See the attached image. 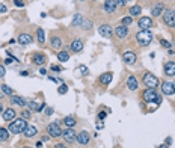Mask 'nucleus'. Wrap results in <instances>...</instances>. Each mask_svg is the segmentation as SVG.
Returning a JSON list of instances; mask_svg holds the SVG:
<instances>
[{"label": "nucleus", "instance_id": "1", "mask_svg": "<svg viewBox=\"0 0 175 148\" xmlns=\"http://www.w3.org/2000/svg\"><path fill=\"white\" fill-rule=\"evenodd\" d=\"M26 127H27V123H26V119H14L12 123L9 124V131L14 135H18V133H23L26 130Z\"/></svg>", "mask_w": 175, "mask_h": 148}, {"label": "nucleus", "instance_id": "2", "mask_svg": "<svg viewBox=\"0 0 175 148\" xmlns=\"http://www.w3.org/2000/svg\"><path fill=\"white\" fill-rule=\"evenodd\" d=\"M142 98L145 100L146 103H156V104H160L162 103V98L157 95V92L154 91V89H150V88H146L144 94H142Z\"/></svg>", "mask_w": 175, "mask_h": 148}, {"label": "nucleus", "instance_id": "3", "mask_svg": "<svg viewBox=\"0 0 175 148\" xmlns=\"http://www.w3.org/2000/svg\"><path fill=\"white\" fill-rule=\"evenodd\" d=\"M152 38H154V36H152V33L150 30H140L136 33V39L140 45H148L152 41Z\"/></svg>", "mask_w": 175, "mask_h": 148}, {"label": "nucleus", "instance_id": "4", "mask_svg": "<svg viewBox=\"0 0 175 148\" xmlns=\"http://www.w3.org/2000/svg\"><path fill=\"white\" fill-rule=\"evenodd\" d=\"M144 85L150 89H156L158 86V79L151 73H145L144 74Z\"/></svg>", "mask_w": 175, "mask_h": 148}, {"label": "nucleus", "instance_id": "5", "mask_svg": "<svg viewBox=\"0 0 175 148\" xmlns=\"http://www.w3.org/2000/svg\"><path fill=\"white\" fill-rule=\"evenodd\" d=\"M163 21H165L169 27H175V11L174 9L163 11Z\"/></svg>", "mask_w": 175, "mask_h": 148}, {"label": "nucleus", "instance_id": "6", "mask_svg": "<svg viewBox=\"0 0 175 148\" xmlns=\"http://www.w3.org/2000/svg\"><path fill=\"white\" fill-rule=\"evenodd\" d=\"M47 133L51 137H59V136H62V130H61V127L57 123H51V124L47 125Z\"/></svg>", "mask_w": 175, "mask_h": 148}, {"label": "nucleus", "instance_id": "7", "mask_svg": "<svg viewBox=\"0 0 175 148\" xmlns=\"http://www.w3.org/2000/svg\"><path fill=\"white\" fill-rule=\"evenodd\" d=\"M137 26L142 30H150L154 26V23H152V18H150V17H140L139 21H137Z\"/></svg>", "mask_w": 175, "mask_h": 148}, {"label": "nucleus", "instance_id": "8", "mask_svg": "<svg viewBox=\"0 0 175 148\" xmlns=\"http://www.w3.org/2000/svg\"><path fill=\"white\" fill-rule=\"evenodd\" d=\"M98 33L103 36V38H112V27H110L109 24H101L98 27Z\"/></svg>", "mask_w": 175, "mask_h": 148}, {"label": "nucleus", "instance_id": "9", "mask_svg": "<svg viewBox=\"0 0 175 148\" xmlns=\"http://www.w3.org/2000/svg\"><path fill=\"white\" fill-rule=\"evenodd\" d=\"M162 91L165 95H174L175 94V86L172 82H163L162 83Z\"/></svg>", "mask_w": 175, "mask_h": 148}, {"label": "nucleus", "instance_id": "10", "mask_svg": "<svg viewBox=\"0 0 175 148\" xmlns=\"http://www.w3.org/2000/svg\"><path fill=\"white\" fill-rule=\"evenodd\" d=\"M62 136H63V139H65L67 142H74V141H76V137H77L76 131H74L73 129L63 130V131H62Z\"/></svg>", "mask_w": 175, "mask_h": 148}, {"label": "nucleus", "instance_id": "11", "mask_svg": "<svg viewBox=\"0 0 175 148\" xmlns=\"http://www.w3.org/2000/svg\"><path fill=\"white\" fill-rule=\"evenodd\" d=\"M116 8H118V5H116V0H106L104 2V11L107 14H113Z\"/></svg>", "mask_w": 175, "mask_h": 148}, {"label": "nucleus", "instance_id": "12", "mask_svg": "<svg viewBox=\"0 0 175 148\" xmlns=\"http://www.w3.org/2000/svg\"><path fill=\"white\" fill-rule=\"evenodd\" d=\"M115 35L118 36L119 39H124L127 35H128V29H127V26H118V27L115 29Z\"/></svg>", "mask_w": 175, "mask_h": 148}, {"label": "nucleus", "instance_id": "13", "mask_svg": "<svg viewBox=\"0 0 175 148\" xmlns=\"http://www.w3.org/2000/svg\"><path fill=\"white\" fill-rule=\"evenodd\" d=\"M163 11H165V5H163L162 2H158V3H156L154 6H152L151 14H152V17H160V14H163Z\"/></svg>", "mask_w": 175, "mask_h": 148}, {"label": "nucleus", "instance_id": "14", "mask_svg": "<svg viewBox=\"0 0 175 148\" xmlns=\"http://www.w3.org/2000/svg\"><path fill=\"white\" fill-rule=\"evenodd\" d=\"M122 59H124L125 63H128V65H133V63L136 62V53H133V51H125L124 56H122Z\"/></svg>", "mask_w": 175, "mask_h": 148}, {"label": "nucleus", "instance_id": "15", "mask_svg": "<svg viewBox=\"0 0 175 148\" xmlns=\"http://www.w3.org/2000/svg\"><path fill=\"white\" fill-rule=\"evenodd\" d=\"M76 141H77L80 145H86L88 142H89V133H88V131H80V133L77 135Z\"/></svg>", "mask_w": 175, "mask_h": 148}, {"label": "nucleus", "instance_id": "16", "mask_svg": "<svg viewBox=\"0 0 175 148\" xmlns=\"http://www.w3.org/2000/svg\"><path fill=\"white\" fill-rule=\"evenodd\" d=\"M127 86H128L130 91H136V89L139 88V82H137V79L134 76H130L127 79Z\"/></svg>", "mask_w": 175, "mask_h": 148}, {"label": "nucleus", "instance_id": "17", "mask_svg": "<svg viewBox=\"0 0 175 148\" xmlns=\"http://www.w3.org/2000/svg\"><path fill=\"white\" fill-rule=\"evenodd\" d=\"M71 50L76 51V53L82 51V50H83V41H82L80 38H76V39L71 42Z\"/></svg>", "mask_w": 175, "mask_h": 148}, {"label": "nucleus", "instance_id": "18", "mask_svg": "<svg viewBox=\"0 0 175 148\" xmlns=\"http://www.w3.org/2000/svg\"><path fill=\"white\" fill-rule=\"evenodd\" d=\"M32 36L29 35V33H21L20 36H18V42L21 45H29V44H32Z\"/></svg>", "mask_w": 175, "mask_h": 148}, {"label": "nucleus", "instance_id": "19", "mask_svg": "<svg viewBox=\"0 0 175 148\" xmlns=\"http://www.w3.org/2000/svg\"><path fill=\"white\" fill-rule=\"evenodd\" d=\"M165 74L166 76H175V62L165 63Z\"/></svg>", "mask_w": 175, "mask_h": 148}, {"label": "nucleus", "instance_id": "20", "mask_svg": "<svg viewBox=\"0 0 175 148\" xmlns=\"http://www.w3.org/2000/svg\"><path fill=\"white\" fill-rule=\"evenodd\" d=\"M27 107L32 109V110H36V112H41V110L45 107V103L38 104V103H35V101H29V103H27Z\"/></svg>", "mask_w": 175, "mask_h": 148}, {"label": "nucleus", "instance_id": "21", "mask_svg": "<svg viewBox=\"0 0 175 148\" xmlns=\"http://www.w3.org/2000/svg\"><path fill=\"white\" fill-rule=\"evenodd\" d=\"M14 118H15V110L12 107L3 110V119L5 121H11V119H14Z\"/></svg>", "mask_w": 175, "mask_h": 148}, {"label": "nucleus", "instance_id": "22", "mask_svg": "<svg viewBox=\"0 0 175 148\" xmlns=\"http://www.w3.org/2000/svg\"><path fill=\"white\" fill-rule=\"evenodd\" d=\"M23 133H24L26 137H33L36 133H38V130H36V127H33V125H27Z\"/></svg>", "mask_w": 175, "mask_h": 148}, {"label": "nucleus", "instance_id": "23", "mask_svg": "<svg viewBox=\"0 0 175 148\" xmlns=\"http://www.w3.org/2000/svg\"><path fill=\"white\" fill-rule=\"evenodd\" d=\"M32 61H33L36 65H44V63H45V56L39 55V53H35L33 57H32Z\"/></svg>", "mask_w": 175, "mask_h": 148}, {"label": "nucleus", "instance_id": "24", "mask_svg": "<svg viewBox=\"0 0 175 148\" xmlns=\"http://www.w3.org/2000/svg\"><path fill=\"white\" fill-rule=\"evenodd\" d=\"M11 103L12 104H17V106H26L27 101L23 100V97H18V95H12V98H11Z\"/></svg>", "mask_w": 175, "mask_h": 148}, {"label": "nucleus", "instance_id": "25", "mask_svg": "<svg viewBox=\"0 0 175 148\" xmlns=\"http://www.w3.org/2000/svg\"><path fill=\"white\" fill-rule=\"evenodd\" d=\"M112 73H104V74H101L100 76V82H101L103 85H109L110 82H112Z\"/></svg>", "mask_w": 175, "mask_h": 148}, {"label": "nucleus", "instance_id": "26", "mask_svg": "<svg viewBox=\"0 0 175 148\" xmlns=\"http://www.w3.org/2000/svg\"><path fill=\"white\" fill-rule=\"evenodd\" d=\"M63 124H65L68 129H73V127L76 125V118H74V116H65V118H63Z\"/></svg>", "mask_w": 175, "mask_h": 148}, {"label": "nucleus", "instance_id": "27", "mask_svg": "<svg viewBox=\"0 0 175 148\" xmlns=\"http://www.w3.org/2000/svg\"><path fill=\"white\" fill-rule=\"evenodd\" d=\"M142 12V8L139 6V5H134V6L130 8V17H137Z\"/></svg>", "mask_w": 175, "mask_h": 148}, {"label": "nucleus", "instance_id": "28", "mask_svg": "<svg viewBox=\"0 0 175 148\" xmlns=\"http://www.w3.org/2000/svg\"><path fill=\"white\" fill-rule=\"evenodd\" d=\"M61 45H62L61 38H57V36H51V47H53V49L59 50V49H61Z\"/></svg>", "mask_w": 175, "mask_h": 148}, {"label": "nucleus", "instance_id": "29", "mask_svg": "<svg viewBox=\"0 0 175 148\" xmlns=\"http://www.w3.org/2000/svg\"><path fill=\"white\" fill-rule=\"evenodd\" d=\"M8 137H9V131L6 129H3V127H0V142L8 141Z\"/></svg>", "mask_w": 175, "mask_h": 148}, {"label": "nucleus", "instance_id": "30", "mask_svg": "<svg viewBox=\"0 0 175 148\" xmlns=\"http://www.w3.org/2000/svg\"><path fill=\"white\" fill-rule=\"evenodd\" d=\"M57 59H59V62H67L70 59V55H68L67 51H59L57 53Z\"/></svg>", "mask_w": 175, "mask_h": 148}, {"label": "nucleus", "instance_id": "31", "mask_svg": "<svg viewBox=\"0 0 175 148\" xmlns=\"http://www.w3.org/2000/svg\"><path fill=\"white\" fill-rule=\"evenodd\" d=\"M82 21H83V17H82V14H76V17L73 18V26L76 27V26H80L82 24Z\"/></svg>", "mask_w": 175, "mask_h": 148}, {"label": "nucleus", "instance_id": "32", "mask_svg": "<svg viewBox=\"0 0 175 148\" xmlns=\"http://www.w3.org/2000/svg\"><path fill=\"white\" fill-rule=\"evenodd\" d=\"M36 38H38L39 44H44V42H45V38H44V30H42V29H38V30H36Z\"/></svg>", "mask_w": 175, "mask_h": 148}, {"label": "nucleus", "instance_id": "33", "mask_svg": "<svg viewBox=\"0 0 175 148\" xmlns=\"http://www.w3.org/2000/svg\"><path fill=\"white\" fill-rule=\"evenodd\" d=\"M80 26H82L83 30H89V29H91V26H92V21L91 20H83Z\"/></svg>", "mask_w": 175, "mask_h": 148}, {"label": "nucleus", "instance_id": "34", "mask_svg": "<svg viewBox=\"0 0 175 148\" xmlns=\"http://www.w3.org/2000/svg\"><path fill=\"white\" fill-rule=\"evenodd\" d=\"M2 91H3V94H8V95H12L14 94V89L11 88V86H8V85H2Z\"/></svg>", "mask_w": 175, "mask_h": 148}, {"label": "nucleus", "instance_id": "35", "mask_svg": "<svg viewBox=\"0 0 175 148\" xmlns=\"http://www.w3.org/2000/svg\"><path fill=\"white\" fill-rule=\"evenodd\" d=\"M131 23H133V18H131L130 15H128V17H124V18H122V24H124V26H130Z\"/></svg>", "mask_w": 175, "mask_h": 148}, {"label": "nucleus", "instance_id": "36", "mask_svg": "<svg viewBox=\"0 0 175 148\" xmlns=\"http://www.w3.org/2000/svg\"><path fill=\"white\" fill-rule=\"evenodd\" d=\"M57 91H59V94H67L68 92V86L65 83H62L61 86H59V89H57Z\"/></svg>", "mask_w": 175, "mask_h": 148}, {"label": "nucleus", "instance_id": "37", "mask_svg": "<svg viewBox=\"0 0 175 148\" xmlns=\"http://www.w3.org/2000/svg\"><path fill=\"white\" fill-rule=\"evenodd\" d=\"M160 44L163 45V47H166V49H172V44L169 41H166V39H160Z\"/></svg>", "mask_w": 175, "mask_h": 148}, {"label": "nucleus", "instance_id": "38", "mask_svg": "<svg viewBox=\"0 0 175 148\" xmlns=\"http://www.w3.org/2000/svg\"><path fill=\"white\" fill-rule=\"evenodd\" d=\"M77 71H80V73H82V76H85V74H88V68L85 67V65H80V67L77 68Z\"/></svg>", "mask_w": 175, "mask_h": 148}, {"label": "nucleus", "instance_id": "39", "mask_svg": "<svg viewBox=\"0 0 175 148\" xmlns=\"http://www.w3.org/2000/svg\"><path fill=\"white\" fill-rule=\"evenodd\" d=\"M14 3L17 5V6H20V8L24 6V0H14Z\"/></svg>", "mask_w": 175, "mask_h": 148}, {"label": "nucleus", "instance_id": "40", "mask_svg": "<svg viewBox=\"0 0 175 148\" xmlns=\"http://www.w3.org/2000/svg\"><path fill=\"white\" fill-rule=\"evenodd\" d=\"M116 5H118V6H125L127 0H116Z\"/></svg>", "mask_w": 175, "mask_h": 148}, {"label": "nucleus", "instance_id": "41", "mask_svg": "<svg viewBox=\"0 0 175 148\" xmlns=\"http://www.w3.org/2000/svg\"><path fill=\"white\" fill-rule=\"evenodd\" d=\"M5 74H6V70L3 65H0V77H5Z\"/></svg>", "mask_w": 175, "mask_h": 148}, {"label": "nucleus", "instance_id": "42", "mask_svg": "<svg viewBox=\"0 0 175 148\" xmlns=\"http://www.w3.org/2000/svg\"><path fill=\"white\" fill-rule=\"evenodd\" d=\"M6 11H8V8H6V5H3V3H0V12H6Z\"/></svg>", "mask_w": 175, "mask_h": 148}, {"label": "nucleus", "instance_id": "43", "mask_svg": "<svg viewBox=\"0 0 175 148\" xmlns=\"http://www.w3.org/2000/svg\"><path fill=\"white\" fill-rule=\"evenodd\" d=\"M12 62H15L14 57H8V59H5V63H6V65H11Z\"/></svg>", "mask_w": 175, "mask_h": 148}, {"label": "nucleus", "instance_id": "44", "mask_svg": "<svg viewBox=\"0 0 175 148\" xmlns=\"http://www.w3.org/2000/svg\"><path fill=\"white\" fill-rule=\"evenodd\" d=\"M23 118H24V119H26V118H27V119L30 118V112H29V110H24V112H23Z\"/></svg>", "mask_w": 175, "mask_h": 148}, {"label": "nucleus", "instance_id": "45", "mask_svg": "<svg viewBox=\"0 0 175 148\" xmlns=\"http://www.w3.org/2000/svg\"><path fill=\"white\" fill-rule=\"evenodd\" d=\"M51 70H53V71H62V68L57 67V65H51Z\"/></svg>", "mask_w": 175, "mask_h": 148}, {"label": "nucleus", "instance_id": "46", "mask_svg": "<svg viewBox=\"0 0 175 148\" xmlns=\"http://www.w3.org/2000/svg\"><path fill=\"white\" fill-rule=\"evenodd\" d=\"M45 113H47V115H51V113H53V109H51V107H47Z\"/></svg>", "mask_w": 175, "mask_h": 148}, {"label": "nucleus", "instance_id": "47", "mask_svg": "<svg viewBox=\"0 0 175 148\" xmlns=\"http://www.w3.org/2000/svg\"><path fill=\"white\" fill-rule=\"evenodd\" d=\"M55 148H67V147L63 145V144H56V145H55Z\"/></svg>", "mask_w": 175, "mask_h": 148}, {"label": "nucleus", "instance_id": "48", "mask_svg": "<svg viewBox=\"0 0 175 148\" xmlns=\"http://www.w3.org/2000/svg\"><path fill=\"white\" fill-rule=\"evenodd\" d=\"M98 116H100V119H104V118H106V112H101Z\"/></svg>", "mask_w": 175, "mask_h": 148}, {"label": "nucleus", "instance_id": "49", "mask_svg": "<svg viewBox=\"0 0 175 148\" xmlns=\"http://www.w3.org/2000/svg\"><path fill=\"white\" fill-rule=\"evenodd\" d=\"M103 127H104V124H101V123H100V124H97V129H98V130H101Z\"/></svg>", "mask_w": 175, "mask_h": 148}, {"label": "nucleus", "instance_id": "50", "mask_svg": "<svg viewBox=\"0 0 175 148\" xmlns=\"http://www.w3.org/2000/svg\"><path fill=\"white\" fill-rule=\"evenodd\" d=\"M36 148H42V142H36Z\"/></svg>", "mask_w": 175, "mask_h": 148}, {"label": "nucleus", "instance_id": "51", "mask_svg": "<svg viewBox=\"0 0 175 148\" xmlns=\"http://www.w3.org/2000/svg\"><path fill=\"white\" fill-rule=\"evenodd\" d=\"M21 76L26 77V76H29V73H27V71H21Z\"/></svg>", "mask_w": 175, "mask_h": 148}, {"label": "nucleus", "instance_id": "52", "mask_svg": "<svg viewBox=\"0 0 175 148\" xmlns=\"http://www.w3.org/2000/svg\"><path fill=\"white\" fill-rule=\"evenodd\" d=\"M160 148H169V147H168L166 144H163V145H160Z\"/></svg>", "mask_w": 175, "mask_h": 148}, {"label": "nucleus", "instance_id": "53", "mask_svg": "<svg viewBox=\"0 0 175 148\" xmlns=\"http://www.w3.org/2000/svg\"><path fill=\"white\" fill-rule=\"evenodd\" d=\"M2 110H3V106H2V104H0V113H2Z\"/></svg>", "mask_w": 175, "mask_h": 148}, {"label": "nucleus", "instance_id": "54", "mask_svg": "<svg viewBox=\"0 0 175 148\" xmlns=\"http://www.w3.org/2000/svg\"><path fill=\"white\" fill-rule=\"evenodd\" d=\"M174 86H175V83H174Z\"/></svg>", "mask_w": 175, "mask_h": 148}, {"label": "nucleus", "instance_id": "55", "mask_svg": "<svg viewBox=\"0 0 175 148\" xmlns=\"http://www.w3.org/2000/svg\"><path fill=\"white\" fill-rule=\"evenodd\" d=\"M0 86H2V85H0Z\"/></svg>", "mask_w": 175, "mask_h": 148}]
</instances>
